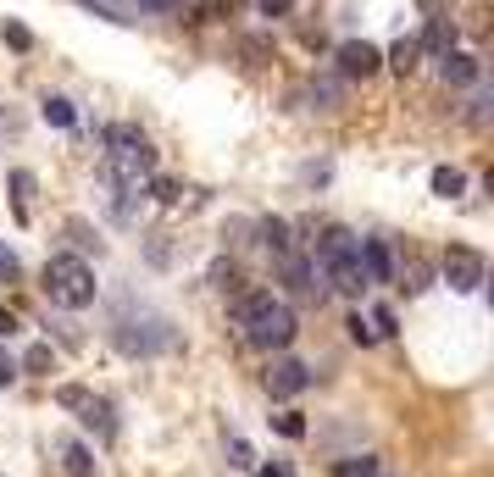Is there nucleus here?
<instances>
[{"label": "nucleus", "mask_w": 494, "mask_h": 477, "mask_svg": "<svg viewBox=\"0 0 494 477\" xmlns=\"http://www.w3.org/2000/svg\"><path fill=\"white\" fill-rule=\"evenodd\" d=\"M106 172L117 178V189H145V178L156 172V150L133 122L106 128Z\"/></svg>", "instance_id": "f257e3e1"}, {"label": "nucleus", "mask_w": 494, "mask_h": 477, "mask_svg": "<svg viewBox=\"0 0 494 477\" xmlns=\"http://www.w3.org/2000/svg\"><path fill=\"white\" fill-rule=\"evenodd\" d=\"M45 295H50L56 306H67V311L95 306V272H89V261H79V255H50V261H45Z\"/></svg>", "instance_id": "f03ea898"}, {"label": "nucleus", "mask_w": 494, "mask_h": 477, "mask_svg": "<svg viewBox=\"0 0 494 477\" xmlns=\"http://www.w3.org/2000/svg\"><path fill=\"white\" fill-rule=\"evenodd\" d=\"M239 333L250 338L256 350H284L289 338H295V311H289L284 300H267V306H261V311L239 327Z\"/></svg>", "instance_id": "7ed1b4c3"}, {"label": "nucleus", "mask_w": 494, "mask_h": 477, "mask_svg": "<svg viewBox=\"0 0 494 477\" xmlns=\"http://www.w3.org/2000/svg\"><path fill=\"white\" fill-rule=\"evenodd\" d=\"M439 272H445V284H450L456 295H472V289L483 284V255L467 250V244H450L445 261H439Z\"/></svg>", "instance_id": "20e7f679"}, {"label": "nucleus", "mask_w": 494, "mask_h": 477, "mask_svg": "<svg viewBox=\"0 0 494 477\" xmlns=\"http://www.w3.org/2000/svg\"><path fill=\"white\" fill-rule=\"evenodd\" d=\"M322 278H328V289L344 295V300H362V289H367V272H362V255H356V250L339 255V261H328Z\"/></svg>", "instance_id": "39448f33"}, {"label": "nucleus", "mask_w": 494, "mask_h": 477, "mask_svg": "<svg viewBox=\"0 0 494 477\" xmlns=\"http://www.w3.org/2000/svg\"><path fill=\"white\" fill-rule=\"evenodd\" d=\"M284 284H289L300 300H322V295H328L322 266H317V261H306V255H284Z\"/></svg>", "instance_id": "423d86ee"}, {"label": "nucleus", "mask_w": 494, "mask_h": 477, "mask_svg": "<svg viewBox=\"0 0 494 477\" xmlns=\"http://www.w3.org/2000/svg\"><path fill=\"white\" fill-rule=\"evenodd\" d=\"M378 67H384V50H378V45H367V39L339 45V73H344V78H373Z\"/></svg>", "instance_id": "0eeeda50"}, {"label": "nucleus", "mask_w": 494, "mask_h": 477, "mask_svg": "<svg viewBox=\"0 0 494 477\" xmlns=\"http://www.w3.org/2000/svg\"><path fill=\"white\" fill-rule=\"evenodd\" d=\"M394 284H400L405 295H422V289L434 284V261L422 255V250H400V255H394Z\"/></svg>", "instance_id": "6e6552de"}, {"label": "nucleus", "mask_w": 494, "mask_h": 477, "mask_svg": "<svg viewBox=\"0 0 494 477\" xmlns=\"http://www.w3.org/2000/svg\"><path fill=\"white\" fill-rule=\"evenodd\" d=\"M311 383V372L300 367V361H289V356H278L272 367H267V394H278V399H289V394H300Z\"/></svg>", "instance_id": "1a4fd4ad"}, {"label": "nucleus", "mask_w": 494, "mask_h": 477, "mask_svg": "<svg viewBox=\"0 0 494 477\" xmlns=\"http://www.w3.org/2000/svg\"><path fill=\"white\" fill-rule=\"evenodd\" d=\"M356 255H362L367 284H394V250H389L384 239H362V244H356Z\"/></svg>", "instance_id": "9d476101"}, {"label": "nucleus", "mask_w": 494, "mask_h": 477, "mask_svg": "<svg viewBox=\"0 0 494 477\" xmlns=\"http://www.w3.org/2000/svg\"><path fill=\"white\" fill-rule=\"evenodd\" d=\"M478 73H483V67H478V56H467V50H445V56H439V78L456 84V89L478 84Z\"/></svg>", "instance_id": "9b49d317"}, {"label": "nucleus", "mask_w": 494, "mask_h": 477, "mask_svg": "<svg viewBox=\"0 0 494 477\" xmlns=\"http://www.w3.org/2000/svg\"><path fill=\"white\" fill-rule=\"evenodd\" d=\"M362 239L356 233H344V228H322V239H317V266H328V261H339V255H350Z\"/></svg>", "instance_id": "f8f14e48"}, {"label": "nucleus", "mask_w": 494, "mask_h": 477, "mask_svg": "<svg viewBox=\"0 0 494 477\" xmlns=\"http://www.w3.org/2000/svg\"><path fill=\"white\" fill-rule=\"evenodd\" d=\"M211 289H217L223 300H239L250 284H245V272H239L234 261H217V266H211Z\"/></svg>", "instance_id": "ddd939ff"}, {"label": "nucleus", "mask_w": 494, "mask_h": 477, "mask_svg": "<svg viewBox=\"0 0 494 477\" xmlns=\"http://www.w3.org/2000/svg\"><path fill=\"white\" fill-rule=\"evenodd\" d=\"M56 450H61V466H67V477H95V455H89L79 439H61Z\"/></svg>", "instance_id": "4468645a"}, {"label": "nucleus", "mask_w": 494, "mask_h": 477, "mask_svg": "<svg viewBox=\"0 0 494 477\" xmlns=\"http://www.w3.org/2000/svg\"><path fill=\"white\" fill-rule=\"evenodd\" d=\"M416 50H422V56H445V50H456V23H445V17L428 23V34L416 39Z\"/></svg>", "instance_id": "2eb2a0df"}, {"label": "nucleus", "mask_w": 494, "mask_h": 477, "mask_svg": "<svg viewBox=\"0 0 494 477\" xmlns=\"http://www.w3.org/2000/svg\"><path fill=\"white\" fill-rule=\"evenodd\" d=\"M145 189H151L156 206H184V194H189V189H184L178 178H167V172H151V178H145Z\"/></svg>", "instance_id": "dca6fc26"}, {"label": "nucleus", "mask_w": 494, "mask_h": 477, "mask_svg": "<svg viewBox=\"0 0 494 477\" xmlns=\"http://www.w3.org/2000/svg\"><path fill=\"white\" fill-rule=\"evenodd\" d=\"M84 422H89V428H95V433H100L106 444L117 439V417H111V405H106V399H95V394L84 399Z\"/></svg>", "instance_id": "f3484780"}, {"label": "nucleus", "mask_w": 494, "mask_h": 477, "mask_svg": "<svg viewBox=\"0 0 494 477\" xmlns=\"http://www.w3.org/2000/svg\"><path fill=\"white\" fill-rule=\"evenodd\" d=\"M261 244H267V250H272L278 261H284V255H295V239H289V223H278V217H272V223H261Z\"/></svg>", "instance_id": "a211bd4d"}, {"label": "nucleus", "mask_w": 494, "mask_h": 477, "mask_svg": "<svg viewBox=\"0 0 494 477\" xmlns=\"http://www.w3.org/2000/svg\"><path fill=\"white\" fill-rule=\"evenodd\" d=\"M434 194H439V200L467 194V172H461V167H434Z\"/></svg>", "instance_id": "6ab92c4d"}, {"label": "nucleus", "mask_w": 494, "mask_h": 477, "mask_svg": "<svg viewBox=\"0 0 494 477\" xmlns=\"http://www.w3.org/2000/svg\"><path fill=\"white\" fill-rule=\"evenodd\" d=\"M384 61H389V67H394V73L405 78V73H416V61H422V50H416V39H400V45H394V50H389Z\"/></svg>", "instance_id": "aec40b11"}, {"label": "nucleus", "mask_w": 494, "mask_h": 477, "mask_svg": "<svg viewBox=\"0 0 494 477\" xmlns=\"http://www.w3.org/2000/svg\"><path fill=\"white\" fill-rule=\"evenodd\" d=\"M28 194H34V172H12V206H17V223H28Z\"/></svg>", "instance_id": "412c9836"}, {"label": "nucleus", "mask_w": 494, "mask_h": 477, "mask_svg": "<svg viewBox=\"0 0 494 477\" xmlns=\"http://www.w3.org/2000/svg\"><path fill=\"white\" fill-rule=\"evenodd\" d=\"M23 367H28V372H39V378H50V372H56V350H50V345H28Z\"/></svg>", "instance_id": "4be33fe9"}, {"label": "nucleus", "mask_w": 494, "mask_h": 477, "mask_svg": "<svg viewBox=\"0 0 494 477\" xmlns=\"http://www.w3.org/2000/svg\"><path fill=\"white\" fill-rule=\"evenodd\" d=\"M45 122H56V128H73V122H79V111H73V100H61V95H50V100H45Z\"/></svg>", "instance_id": "5701e85b"}, {"label": "nucleus", "mask_w": 494, "mask_h": 477, "mask_svg": "<svg viewBox=\"0 0 494 477\" xmlns=\"http://www.w3.org/2000/svg\"><path fill=\"white\" fill-rule=\"evenodd\" d=\"M339 477H389V466H384V461H373V455H362V461H344V466H339Z\"/></svg>", "instance_id": "b1692460"}, {"label": "nucleus", "mask_w": 494, "mask_h": 477, "mask_svg": "<svg viewBox=\"0 0 494 477\" xmlns=\"http://www.w3.org/2000/svg\"><path fill=\"white\" fill-rule=\"evenodd\" d=\"M84 399H89V389H79V383H61V389H56L61 411H84Z\"/></svg>", "instance_id": "393cba45"}, {"label": "nucleus", "mask_w": 494, "mask_h": 477, "mask_svg": "<svg viewBox=\"0 0 494 477\" xmlns=\"http://www.w3.org/2000/svg\"><path fill=\"white\" fill-rule=\"evenodd\" d=\"M272 428L284 433V439H306V422H300L295 411H278V417H272Z\"/></svg>", "instance_id": "a878e982"}, {"label": "nucleus", "mask_w": 494, "mask_h": 477, "mask_svg": "<svg viewBox=\"0 0 494 477\" xmlns=\"http://www.w3.org/2000/svg\"><path fill=\"white\" fill-rule=\"evenodd\" d=\"M0 34H6V45H12V50H34V34H28L23 23H12V17H6V28H0Z\"/></svg>", "instance_id": "bb28decb"}, {"label": "nucleus", "mask_w": 494, "mask_h": 477, "mask_svg": "<svg viewBox=\"0 0 494 477\" xmlns=\"http://www.w3.org/2000/svg\"><path fill=\"white\" fill-rule=\"evenodd\" d=\"M344 327H350V338H356V345H378V333H373V322H362V316H350Z\"/></svg>", "instance_id": "cd10ccee"}, {"label": "nucleus", "mask_w": 494, "mask_h": 477, "mask_svg": "<svg viewBox=\"0 0 494 477\" xmlns=\"http://www.w3.org/2000/svg\"><path fill=\"white\" fill-rule=\"evenodd\" d=\"M311 100H322V106H339V84H328V78H311Z\"/></svg>", "instance_id": "c85d7f7f"}, {"label": "nucleus", "mask_w": 494, "mask_h": 477, "mask_svg": "<svg viewBox=\"0 0 494 477\" xmlns=\"http://www.w3.org/2000/svg\"><path fill=\"white\" fill-rule=\"evenodd\" d=\"M228 455H234V466H239V472H256V455H250V444H245V439H234V444H228Z\"/></svg>", "instance_id": "c756f323"}, {"label": "nucleus", "mask_w": 494, "mask_h": 477, "mask_svg": "<svg viewBox=\"0 0 494 477\" xmlns=\"http://www.w3.org/2000/svg\"><path fill=\"white\" fill-rule=\"evenodd\" d=\"M173 12H184V23H205V0H173Z\"/></svg>", "instance_id": "7c9ffc66"}, {"label": "nucleus", "mask_w": 494, "mask_h": 477, "mask_svg": "<svg viewBox=\"0 0 494 477\" xmlns=\"http://www.w3.org/2000/svg\"><path fill=\"white\" fill-rule=\"evenodd\" d=\"M373 333H378V338H389V333H394V311H389V306H378V311H373Z\"/></svg>", "instance_id": "2f4dec72"}, {"label": "nucleus", "mask_w": 494, "mask_h": 477, "mask_svg": "<svg viewBox=\"0 0 494 477\" xmlns=\"http://www.w3.org/2000/svg\"><path fill=\"white\" fill-rule=\"evenodd\" d=\"M12 278H17V255L0 244V284H12Z\"/></svg>", "instance_id": "473e14b6"}, {"label": "nucleus", "mask_w": 494, "mask_h": 477, "mask_svg": "<svg viewBox=\"0 0 494 477\" xmlns=\"http://www.w3.org/2000/svg\"><path fill=\"white\" fill-rule=\"evenodd\" d=\"M295 0H261V17H289Z\"/></svg>", "instance_id": "72a5a7b5"}, {"label": "nucleus", "mask_w": 494, "mask_h": 477, "mask_svg": "<svg viewBox=\"0 0 494 477\" xmlns=\"http://www.w3.org/2000/svg\"><path fill=\"white\" fill-rule=\"evenodd\" d=\"M12 378H17V361H12V356H6V350H0V389H6V383H12Z\"/></svg>", "instance_id": "f704fd0d"}, {"label": "nucleus", "mask_w": 494, "mask_h": 477, "mask_svg": "<svg viewBox=\"0 0 494 477\" xmlns=\"http://www.w3.org/2000/svg\"><path fill=\"white\" fill-rule=\"evenodd\" d=\"M12 333H17V316H12L6 306H0V338H12Z\"/></svg>", "instance_id": "c9c22d12"}, {"label": "nucleus", "mask_w": 494, "mask_h": 477, "mask_svg": "<svg viewBox=\"0 0 494 477\" xmlns=\"http://www.w3.org/2000/svg\"><path fill=\"white\" fill-rule=\"evenodd\" d=\"M139 12H173V0H139Z\"/></svg>", "instance_id": "e433bc0d"}, {"label": "nucleus", "mask_w": 494, "mask_h": 477, "mask_svg": "<svg viewBox=\"0 0 494 477\" xmlns=\"http://www.w3.org/2000/svg\"><path fill=\"white\" fill-rule=\"evenodd\" d=\"M256 477H289V472H284V466H261Z\"/></svg>", "instance_id": "4c0bfd02"}]
</instances>
